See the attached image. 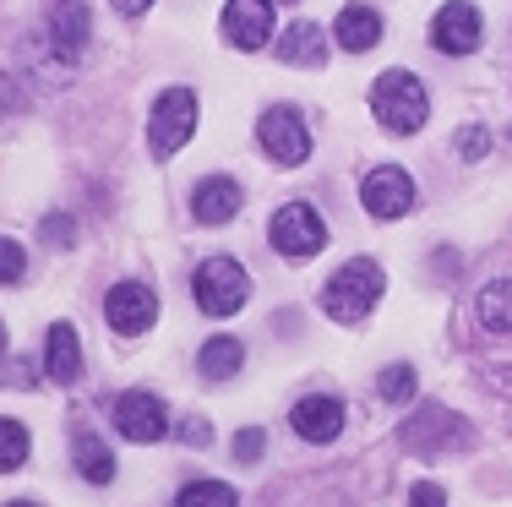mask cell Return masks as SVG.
Returning <instances> with one entry per match:
<instances>
[{
	"instance_id": "18",
	"label": "cell",
	"mask_w": 512,
	"mask_h": 507,
	"mask_svg": "<svg viewBox=\"0 0 512 507\" xmlns=\"http://www.w3.org/2000/svg\"><path fill=\"white\" fill-rule=\"evenodd\" d=\"M278 60H284V66H300V71H322L327 66L322 22H295V28H284V39H278Z\"/></svg>"
},
{
	"instance_id": "35",
	"label": "cell",
	"mask_w": 512,
	"mask_h": 507,
	"mask_svg": "<svg viewBox=\"0 0 512 507\" xmlns=\"http://www.w3.org/2000/svg\"><path fill=\"white\" fill-rule=\"evenodd\" d=\"M0 355H6V322H0Z\"/></svg>"
},
{
	"instance_id": "27",
	"label": "cell",
	"mask_w": 512,
	"mask_h": 507,
	"mask_svg": "<svg viewBox=\"0 0 512 507\" xmlns=\"http://www.w3.org/2000/svg\"><path fill=\"white\" fill-rule=\"evenodd\" d=\"M28 110V88H22L11 71H0V120H11V115H22Z\"/></svg>"
},
{
	"instance_id": "25",
	"label": "cell",
	"mask_w": 512,
	"mask_h": 507,
	"mask_svg": "<svg viewBox=\"0 0 512 507\" xmlns=\"http://www.w3.org/2000/svg\"><path fill=\"white\" fill-rule=\"evenodd\" d=\"M39 240H44V246H55V251L77 246V219H71V213H44V219H39Z\"/></svg>"
},
{
	"instance_id": "37",
	"label": "cell",
	"mask_w": 512,
	"mask_h": 507,
	"mask_svg": "<svg viewBox=\"0 0 512 507\" xmlns=\"http://www.w3.org/2000/svg\"><path fill=\"white\" fill-rule=\"evenodd\" d=\"M284 6H295V0H284Z\"/></svg>"
},
{
	"instance_id": "15",
	"label": "cell",
	"mask_w": 512,
	"mask_h": 507,
	"mask_svg": "<svg viewBox=\"0 0 512 507\" xmlns=\"http://www.w3.org/2000/svg\"><path fill=\"white\" fill-rule=\"evenodd\" d=\"M240 202H246V191H240L229 175H213V180H202V186L191 191V219L197 224H229L240 213Z\"/></svg>"
},
{
	"instance_id": "28",
	"label": "cell",
	"mask_w": 512,
	"mask_h": 507,
	"mask_svg": "<svg viewBox=\"0 0 512 507\" xmlns=\"http://www.w3.org/2000/svg\"><path fill=\"white\" fill-rule=\"evenodd\" d=\"M458 153H463V159H485V153H491V131H485V126H463L458 131Z\"/></svg>"
},
{
	"instance_id": "32",
	"label": "cell",
	"mask_w": 512,
	"mask_h": 507,
	"mask_svg": "<svg viewBox=\"0 0 512 507\" xmlns=\"http://www.w3.org/2000/svg\"><path fill=\"white\" fill-rule=\"evenodd\" d=\"M6 382L11 388H39V366H33V360H17V366L6 371Z\"/></svg>"
},
{
	"instance_id": "29",
	"label": "cell",
	"mask_w": 512,
	"mask_h": 507,
	"mask_svg": "<svg viewBox=\"0 0 512 507\" xmlns=\"http://www.w3.org/2000/svg\"><path fill=\"white\" fill-rule=\"evenodd\" d=\"M262 453H267V437H262V426H246V431L235 437V458H240V464H256Z\"/></svg>"
},
{
	"instance_id": "16",
	"label": "cell",
	"mask_w": 512,
	"mask_h": 507,
	"mask_svg": "<svg viewBox=\"0 0 512 507\" xmlns=\"http://www.w3.org/2000/svg\"><path fill=\"white\" fill-rule=\"evenodd\" d=\"M44 377L60 382V388H71V382L82 377V344H77V328H71V322H55V328L44 333Z\"/></svg>"
},
{
	"instance_id": "1",
	"label": "cell",
	"mask_w": 512,
	"mask_h": 507,
	"mask_svg": "<svg viewBox=\"0 0 512 507\" xmlns=\"http://www.w3.org/2000/svg\"><path fill=\"white\" fill-rule=\"evenodd\" d=\"M382 289H387L382 262L355 257V262H344V268H338L333 279L322 284V311H327L333 322H344V328H355V322H365V317L376 311Z\"/></svg>"
},
{
	"instance_id": "6",
	"label": "cell",
	"mask_w": 512,
	"mask_h": 507,
	"mask_svg": "<svg viewBox=\"0 0 512 507\" xmlns=\"http://www.w3.org/2000/svg\"><path fill=\"white\" fill-rule=\"evenodd\" d=\"M267 240H273V251H284L289 262H306L327 246V224L311 202H284V208L273 213V224H267Z\"/></svg>"
},
{
	"instance_id": "20",
	"label": "cell",
	"mask_w": 512,
	"mask_h": 507,
	"mask_svg": "<svg viewBox=\"0 0 512 507\" xmlns=\"http://www.w3.org/2000/svg\"><path fill=\"white\" fill-rule=\"evenodd\" d=\"M71 458H77V475L88 480V486H109V480H115V453H109L104 437H93V431H82V437L71 442Z\"/></svg>"
},
{
	"instance_id": "30",
	"label": "cell",
	"mask_w": 512,
	"mask_h": 507,
	"mask_svg": "<svg viewBox=\"0 0 512 507\" xmlns=\"http://www.w3.org/2000/svg\"><path fill=\"white\" fill-rule=\"evenodd\" d=\"M175 431H180V442H186V448H207V442H213V426H207L202 415H186Z\"/></svg>"
},
{
	"instance_id": "8",
	"label": "cell",
	"mask_w": 512,
	"mask_h": 507,
	"mask_svg": "<svg viewBox=\"0 0 512 507\" xmlns=\"http://www.w3.org/2000/svg\"><path fill=\"white\" fill-rule=\"evenodd\" d=\"M115 431L126 442H164L169 431H175V420H169V404L158 393H148V388H131V393H120L115 398Z\"/></svg>"
},
{
	"instance_id": "3",
	"label": "cell",
	"mask_w": 512,
	"mask_h": 507,
	"mask_svg": "<svg viewBox=\"0 0 512 507\" xmlns=\"http://www.w3.org/2000/svg\"><path fill=\"white\" fill-rule=\"evenodd\" d=\"M93 39V17L82 0H44V50H50V71L71 77V66L82 60Z\"/></svg>"
},
{
	"instance_id": "14",
	"label": "cell",
	"mask_w": 512,
	"mask_h": 507,
	"mask_svg": "<svg viewBox=\"0 0 512 507\" xmlns=\"http://www.w3.org/2000/svg\"><path fill=\"white\" fill-rule=\"evenodd\" d=\"M224 39L235 50H262L273 39V0H224Z\"/></svg>"
},
{
	"instance_id": "21",
	"label": "cell",
	"mask_w": 512,
	"mask_h": 507,
	"mask_svg": "<svg viewBox=\"0 0 512 507\" xmlns=\"http://www.w3.org/2000/svg\"><path fill=\"white\" fill-rule=\"evenodd\" d=\"M480 322L491 333H512V279H491L480 289Z\"/></svg>"
},
{
	"instance_id": "31",
	"label": "cell",
	"mask_w": 512,
	"mask_h": 507,
	"mask_svg": "<svg viewBox=\"0 0 512 507\" xmlns=\"http://www.w3.org/2000/svg\"><path fill=\"white\" fill-rule=\"evenodd\" d=\"M409 507H447V491L436 486V480H420V486L409 491Z\"/></svg>"
},
{
	"instance_id": "33",
	"label": "cell",
	"mask_w": 512,
	"mask_h": 507,
	"mask_svg": "<svg viewBox=\"0 0 512 507\" xmlns=\"http://www.w3.org/2000/svg\"><path fill=\"white\" fill-rule=\"evenodd\" d=\"M109 6H115V11H120V17H142V11H148V6H153V0H109Z\"/></svg>"
},
{
	"instance_id": "36",
	"label": "cell",
	"mask_w": 512,
	"mask_h": 507,
	"mask_svg": "<svg viewBox=\"0 0 512 507\" xmlns=\"http://www.w3.org/2000/svg\"><path fill=\"white\" fill-rule=\"evenodd\" d=\"M6 507H39V502H6Z\"/></svg>"
},
{
	"instance_id": "34",
	"label": "cell",
	"mask_w": 512,
	"mask_h": 507,
	"mask_svg": "<svg viewBox=\"0 0 512 507\" xmlns=\"http://www.w3.org/2000/svg\"><path fill=\"white\" fill-rule=\"evenodd\" d=\"M436 273H458V251H436Z\"/></svg>"
},
{
	"instance_id": "10",
	"label": "cell",
	"mask_w": 512,
	"mask_h": 507,
	"mask_svg": "<svg viewBox=\"0 0 512 507\" xmlns=\"http://www.w3.org/2000/svg\"><path fill=\"white\" fill-rule=\"evenodd\" d=\"M360 202L371 219H404V213L414 208V180L409 169L398 164H376L371 175L360 180Z\"/></svg>"
},
{
	"instance_id": "24",
	"label": "cell",
	"mask_w": 512,
	"mask_h": 507,
	"mask_svg": "<svg viewBox=\"0 0 512 507\" xmlns=\"http://www.w3.org/2000/svg\"><path fill=\"white\" fill-rule=\"evenodd\" d=\"M376 393H382L387 404H409L414 398V366H387L382 377H376Z\"/></svg>"
},
{
	"instance_id": "4",
	"label": "cell",
	"mask_w": 512,
	"mask_h": 507,
	"mask_svg": "<svg viewBox=\"0 0 512 507\" xmlns=\"http://www.w3.org/2000/svg\"><path fill=\"white\" fill-rule=\"evenodd\" d=\"M197 131V93L191 88H164L148 110V153L153 159H175Z\"/></svg>"
},
{
	"instance_id": "9",
	"label": "cell",
	"mask_w": 512,
	"mask_h": 507,
	"mask_svg": "<svg viewBox=\"0 0 512 507\" xmlns=\"http://www.w3.org/2000/svg\"><path fill=\"white\" fill-rule=\"evenodd\" d=\"M398 442H404L409 453H442V448H463V442H469V426H463L458 415H447L442 404H425L414 420L398 426Z\"/></svg>"
},
{
	"instance_id": "5",
	"label": "cell",
	"mask_w": 512,
	"mask_h": 507,
	"mask_svg": "<svg viewBox=\"0 0 512 507\" xmlns=\"http://www.w3.org/2000/svg\"><path fill=\"white\" fill-rule=\"evenodd\" d=\"M191 289H197V306L207 317H235L251 300V273L240 268L235 257H207L197 273H191Z\"/></svg>"
},
{
	"instance_id": "7",
	"label": "cell",
	"mask_w": 512,
	"mask_h": 507,
	"mask_svg": "<svg viewBox=\"0 0 512 507\" xmlns=\"http://www.w3.org/2000/svg\"><path fill=\"white\" fill-rule=\"evenodd\" d=\"M256 142H262L267 159L284 164V169H300L311 159V131H306V120H300V110H289V104L262 110V120H256Z\"/></svg>"
},
{
	"instance_id": "13",
	"label": "cell",
	"mask_w": 512,
	"mask_h": 507,
	"mask_svg": "<svg viewBox=\"0 0 512 507\" xmlns=\"http://www.w3.org/2000/svg\"><path fill=\"white\" fill-rule=\"evenodd\" d=\"M289 426H295L300 442H338V431H344V398L333 393H306L295 409H289Z\"/></svg>"
},
{
	"instance_id": "23",
	"label": "cell",
	"mask_w": 512,
	"mask_h": 507,
	"mask_svg": "<svg viewBox=\"0 0 512 507\" xmlns=\"http://www.w3.org/2000/svg\"><path fill=\"white\" fill-rule=\"evenodd\" d=\"M175 507H240V497L224 480H191V486H180Z\"/></svg>"
},
{
	"instance_id": "11",
	"label": "cell",
	"mask_w": 512,
	"mask_h": 507,
	"mask_svg": "<svg viewBox=\"0 0 512 507\" xmlns=\"http://www.w3.org/2000/svg\"><path fill=\"white\" fill-rule=\"evenodd\" d=\"M485 39V22L469 0H447L442 11L431 17V50L436 55H474Z\"/></svg>"
},
{
	"instance_id": "19",
	"label": "cell",
	"mask_w": 512,
	"mask_h": 507,
	"mask_svg": "<svg viewBox=\"0 0 512 507\" xmlns=\"http://www.w3.org/2000/svg\"><path fill=\"white\" fill-rule=\"evenodd\" d=\"M240 366H246V344H240L235 333H218V338H207V344L197 349V371H202L207 382L240 377Z\"/></svg>"
},
{
	"instance_id": "17",
	"label": "cell",
	"mask_w": 512,
	"mask_h": 507,
	"mask_svg": "<svg viewBox=\"0 0 512 507\" xmlns=\"http://www.w3.org/2000/svg\"><path fill=\"white\" fill-rule=\"evenodd\" d=\"M333 39H338V50H349V55H365V50H376L382 44V11L376 6H344L338 11V22H333Z\"/></svg>"
},
{
	"instance_id": "22",
	"label": "cell",
	"mask_w": 512,
	"mask_h": 507,
	"mask_svg": "<svg viewBox=\"0 0 512 507\" xmlns=\"http://www.w3.org/2000/svg\"><path fill=\"white\" fill-rule=\"evenodd\" d=\"M28 453H33L28 426H22V420H6V415H0V475L22 469V464H28Z\"/></svg>"
},
{
	"instance_id": "12",
	"label": "cell",
	"mask_w": 512,
	"mask_h": 507,
	"mask_svg": "<svg viewBox=\"0 0 512 507\" xmlns=\"http://www.w3.org/2000/svg\"><path fill=\"white\" fill-rule=\"evenodd\" d=\"M104 317H109V328H115L120 338H137V333H148L158 322V295L148 284L126 279V284H115L104 295Z\"/></svg>"
},
{
	"instance_id": "26",
	"label": "cell",
	"mask_w": 512,
	"mask_h": 507,
	"mask_svg": "<svg viewBox=\"0 0 512 507\" xmlns=\"http://www.w3.org/2000/svg\"><path fill=\"white\" fill-rule=\"evenodd\" d=\"M22 279H28V251L0 235V284H22Z\"/></svg>"
},
{
	"instance_id": "2",
	"label": "cell",
	"mask_w": 512,
	"mask_h": 507,
	"mask_svg": "<svg viewBox=\"0 0 512 507\" xmlns=\"http://www.w3.org/2000/svg\"><path fill=\"white\" fill-rule=\"evenodd\" d=\"M371 115L382 120V131H393V137L420 131L425 115H431L425 82L414 77V71H382V77L371 82Z\"/></svg>"
}]
</instances>
